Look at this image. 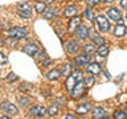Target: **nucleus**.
I'll return each mask as SVG.
<instances>
[{
    "mask_svg": "<svg viewBox=\"0 0 127 119\" xmlns=\"http://www.w3.org/2000/svg\"><path fill=\"white\" fill-rule=\"evenodd\" d=\"M17 13L24 19H29L32 16V8L28 3H20L17 4Z\"/></svg>",
    "mask_w": 127,
    "mask_h": 119,
    "instance_id": "obj_1",
    "label": "nucleus"
},
{
    "mask_svg": "<svg viewBox=\"0 0 127 119\" xmlns=\"http://www.w3.org/2000/svg\"><path fill=\"white\" fill-rule=\"evenodd\" d=\"M8 34H9V37H13L16 40L24 38L27 36V29L25 28H21V27H13L8 30Z\"/></svg>",
    "mask_w": 127,
    "mask_h": 119,
    "instance_id": "obj_2",
    "label": "nucleus"
},
{
    "mask_svg": "<svg viewBox=\"0 0 127 119\" xmlns=\"http://www.w3.org/2000/svg\"><path fill=\"white\" fill-rule=\"evenodd\" d=\"M0 109H1L4 113H7L8 115H17V113H19L17 107L11 102H3L1 105H0Z\"/></svg>",
    "mask_w": 127,
    "mask_h": 119,
    "instance_id": "obj_3",
    "label": "nucleus"
},
{
    "mask_svg": "<svg viewBox=\"0 0 127 119\" xmlns=\"http://www.w3.org/2000/svg\"><path fill=\"white\" fill-rule=\"evenodd\" d=\"M95 21H97L98 28H99V30H101V32H109V29H110V21L105 17V16H97Z\"/></svg>",
    "mask_w": 127,
    "mask_h": 119,
    "instance_id": "obj_4",
    "label": "nucleus"
},
{
    "mask_svg": "<svg viewBox=\"0 0 127 119\" xmlns=\"http://www.w3.org/2000/svg\"><path fill=\"white\" fill-rule=\"evenodd\" d=\"M83 91H85V82L81 81V82H77L74 86L73 91H71V97L73 98H78L81 97V95L83 94Z\"/></svg>",
    "mask_w": 127,
    "mask_h": 119,
    "instance_id": "obj_5",
    "label": "nucleus"
},
{
    "mask_svg": "<svg viewBox=\"0 0 127 119\" xmlns=\"http://www.w3.org/2000/svg\"><path fill=\"white\" fill-rule=\"evenodd\" d=\"M29 114L32 117H37V118H41L46 114V109L44 106H33L32 109L29 110Z\"/></svg>",
    "mask_w": 127,
    "mask_h": 119,
    "instance_id": "obj_6",
    "label": "nucleus"
},
{
    "mask_svg": "<svg viewBox=\"0 0 127 119\" xmlns=\"http://www.w3.org/2000/svg\"><path fill=\"white\" fill-rule=\"evenodd\" d=\"M65 48H66L67 53H70V54L77 53L78 49H79L78 42H77V41H74V40H69V41H67V42L65 44Z\"/></svg>",
    "mask_w": 127,
    "mask_h": 119,
    "instance_id": "obj_7",
    "label": "nucleus"
},
{
    "mask_svg": "<svg viewBox=\"0 0 127 119\" xmlns=\"http://www.w3.org/2000/svg\"><path fill=\"white\" fill-rule=\"evenodd\" d=\"M23 52L24 53H27L28 56H36L38 53V48L34 45V44H27V45H24V48H23Z\"/></svg>",
    "mask_w": 127,
    "mask_h": 119,
    "instance_id": "obj_8",
    "label": "nucleus"
},
{
    "mask_svg": "<svg viewBox=\"0 0 127 119\" xmlns=\"http://www.w3.org/2000/svg\"><path fill=\"white\" fill-rule=\"evenodd\" d=\"M75 34H77L78 38L86 40L87 37H89V29H87L85 25H79L77 29H75Z\"/></svg>",
    "mask_w": 127,
    "mask_h": 119,
    "instance_id": "obj_9",
    "label": "nucleus"
},
{
    "mask_svg": "<svg viewBox=\"0 0 127 119\" xmlns=\"http://www.w3.org/2000/svg\"><path fill=\"white\" fill-rule=\"evenodd\" d=\"M81 25V20H79V17H77V16H73V19L70 20L69 23V27H67V30L70 32V33H74L75 29Z\"/></svg>",
    "mask_w": 127,
    "mask_h": 119,
    "instance_id": "obj_10",
    "label": "nucleus"
},
{
    "mask_svg": "<svg viewBox=\"0 0 127 119\" xmlns=\"http://www.w3.org/2000/svg\"><path fill=\"white\" fill-rule=\"evenodd\" d=\"M93 118L94 119H105L106 118V111L103 107H95L93 110Z\"/></svg>",
    "mask_w": 127,
    "mask_h": 119,
    "instance_id": "obj_11",
    "label": "nucleus"
},
{
    "mask_svg": "<svg viewBox=\"0 0 127 119\" xmlns=\"http://www.w3.org/2000/svg\"><path fill=\"white\" fill-rule=\"evenodd\" d=\"M86 63H89V58H87L86 54H81L74 58V65L77 66H85Z\"/></svg>",
    "mask_w": 127,
    "mask_h": 119,
    "instance_id": "obj_12",
    "label": "nucleus"
},
{
    "mask_svg": "<svg viewBox=\"0 0 127 119\" xmlns=\"http://www.w3.org/2000/svg\"><path fill=\"white\" fill-rule=\"evenodd\" d=\"M87 73L97 75V74L101 73V66H99L98 63H89V65H87Z\"/></svg>",
    "mask_w": 127,
    "mask_h": 119,
    "instance_id": "obj_13",
    "label": "nucleus"
},
{
    "mask_svg": "<svg viewBox=\"0 0 127 119\" xmlns=\"http://www.w3.org/2000/svg\"><path fill=\"white\" fill-rule=\"evenodd\" d=\"M107 15H109V17H110V19L115 20V21L121 20V12H119L117 8H110V9L107 11Z\"/></svg>",
    "mask_w": 127,
    "mask_h": 119,
    "instance_id": "obj_14",
    "label": "nucleus"
},
{
    "mask_svg": "<svg viewBox=\"0 0 127 119\" xmlns=\"http://www.w3.org/2000/svg\"><path fill=\"white\" fill-rule=\"evenodd\" d=\"M114 34L117 36V37H122V36H125L126 34V27L123 25V24H118V25L114 28Z\"/></svg>",
    "mask_w": 127,
    "mask_h": 119,
    "instance_id": "obj_15",
    "label": "nucleus"
},
{
    "mask_svg": "<svg viewBox=\"0 0 127 119\" xmlns=\"http://www.w3.org/2000/svg\"><path fill=\"white\" fill-rule=\"evenodd\" d=\"M75 83H77V81L73 78V75H69V77L66 78V82H65V85H66V89H67V91H73V89H74V86H75Z\"/></svg>",
    "mask_w": 127,
    "mask_h": 119,
    "instance_id": "obj_16",
    "label": "nucleus"
},
{
    "mask_svg": "<svg viewBox=\"0 0 127 119\" xmlns=\"http://www.w3.org/2000/svg\"><path fill=\"white\" fill-rule=\"evenodd\" d=\"M75 15H77V7H74V5L67 7L66 9L64 11V16H65V17H73Z\"/></svg>",
    "mask_w": 127,
    "mask_h": 119,
    "instance_id": "obj_17",
    "label": "nucleus"
},
{
    "mask_svg": "<svg viewBox=\"0 0 127 119\" xmlns=\"http://www.w3.org/2000/svg\"><path fill=\"white\" fill-rule=\"evenodd\" d=\"M46 9V4L44 1H34V11L38 13H44Z\"/></svg>",
    "mask_w": 127,
    "mask_h": 119,
    "instance_id": "obj_18",
    "label": "nucleus"
},
{
    "mask_svg": "<svg viewBox=\"0 0 127 119\" xmlns=\"http://www.w3.org/2000/svg\"><path fill=\"white\" fill-rule=\"evenodd\" d=\"M60 71L57 70V69H53V70H50L49 73L46 74V78L49 79V81H56V79H58L60 78Z\"/></svg>",
    "mask_w": 127,
    "mask_h": 119,
    "instance_id": "obj_19",
    "label": "nucleus"
},
{
    "mask_svg": "<svg viewBox=\"0 0 127 119\" xmlns=\"http://www.w3.org/2000/svg\"><path fill=\"white\" fill-rule=\"evenodd\" d=\"M54 16H56V9H53V8H46L45 12H44V17L48 20H52Z\"/></svg>",
    "mask_w": 127,
    "mask_h": 119,
    "instance_id": "obj_20",
    "label": "nucleus"
},
{
    "mask_svg": "<svg viewBox=\"0 0 127 119\" xmlns=\"http://www.w3.org/2000/svg\"><path fill=\"white\" fill-rule=\"evenodd\" d=\"M89 110H90V105L89 103H85V105H81V106L77 107V114H79V115L86 114Z\"/></svg>",
    "mask_w": 127,
    "mask_h": 119,
    "instance_id": "obj_21",
    "label": "nucleus"
},
{
    "mask_svg": "<svg viewBox=\"0 0 127 119\" xmlns=\"http://www.w3.org/2000/svg\"><path fill=\"white\" fill-rule=\"evenodd\" d=\"M83 53H85L86 56H90V54L95 53L94 45H91V44H87V45H85V46H83Z\"/></svg>",
    "mask_w": 127,
    "mask_h": 119,
    "instance_id": "obj_22",
    "label": "nucleus"
},
{
    "mask_svg": "<svg viewBox=\"0 0 127 119\" xmlns=\"http://www.w3.org/2000/svg\"><path fill=\"white\" fill-rule=\"evenodd\" d=\"M71 75H73V78H74L77 82L83 81V74H82V71H81V70H74L73 73H71Z\"/></svg>",
    "mask_w": 127,
    "mask_h": 119,
    "instance_id": "obj_23",
    "label": "nucleus"
},
{
    "mask_svg": "<svg viewBox=\"0 0 127 119\" xmlns=\"http://www.w3.org/2000/svg\"><path fill=\"white\" fill-rule=\"evenodd\" d=\"M70 71H71V65L70 63H64V66H62V70H61V75H69L70 74Z\"/></svg>",
    "mask_w": 127,
    "mask_h": 119,
    "instance_id": "obj_24",
    "label": "nucleus"
},
{
    "mask_svg": "<svg viewBox=\"0 0 127 119\" xmlns=\"http://www.w3.org/2000/svg\"><path fill=\"white\" fill-rule=\"evenodd\" d=\"M57 113H58V106L57 105H50V107L48 109V114H49L50 117H54Z\"/></svg>",
    "mask_w": 127,
    "mask_h": 119,
    "instance_id": "obj_25",
    "label": "nucleus"
},
{
    "mask_svg": "<svg viewBox=\"0 0 127 119\" xmlns=\"http://www.w3.org/2000/svg\"><path fill=\"white\" fill-rule=\"evenodd\" d=\"M97 53L99 56H102V57H105V56H107V53H109V48H107L106 45H102V46H99V49Z\"/></svg>",
    "mask_w": 127,
    "mask_h": 119,
    "instance_id": "obj_26",
    "label": "nucleus"
},
{
    "mask_svg": "<svg viewBox=\"0 0 127 119\" xmlns=\"http://www.w3.org/2000/svg\"><path fill=\"white\" fill-rule=\"evenodd\" d=\"M93 41L95 42V45H98V46L105 45V44H103V42H105V40H103L102 37H99V36H97V34H95L94 37H93Z\"/></svg>",
    "mask_w": 127,
    "mask_h": 119,
    "instance_id": "obj_27",
    "label": "nucleus"
},
{
    "mask_svg": "<svg viewBox=\"0 0 127 119\" xmlns=\"http://www.w3.org/2000/svg\"><path fill=\"white\" fill-rule=\"evenodd\" d=\"M83 16H85L89 21H93V20H94V15H93V12H91L90 9H85V11H83Z\"/></svg>",
    "mask_w": 127,
    "mask_h": 119,
    "instance_id": "obj_28",
    "label": "nucleus"
},
{
    "mask_svg": "<svg viewBox=\"0 0 127 119\" xmlns=\"http://www.w3.org/2000/svg\"><path fill=\"white\" fill-rule=\"evenodd\" d=\"M114 119H126V114L121 110H117L114 113Z\"/></svg>",
    "mask_w": 127,
    "mask_h": 119,
    "instance_id": "obj_29",
    "label": "nucleus"
},
{
    "mask_svg": "<svg viewBox=\"0 0 127 119\" xmlns=\"http://www.w3.org/2000/svg\"><path fill=\"white\" fill-rule=\"evenodd\" d=\"M17 78H19V77H17L15 73H9V74L7 75V81H8V82H13V81H16Z\"/></svg>",
    "mask_w": 127,
    "mask_h": 119,
    "instance_id": "obj_30",
    "label": "nucleus"
},
{
    "mask_svg": "<svg viewBox=\"0 0 127 119\" xmlns=\"http://www.w3.org/2000/svg\"><path fill=\"white\" fill-rule=\"evenodd\" d=\"M7 62H8L7 56L4 54V53H1V52H0V65H5Z\"/></svg>",
    "mask_w": 127,
    "mask_h": 119,
    "instance_id": "obj_31",
    "label": "nucleus"
},
{
    "mask_svg": "<svg viewBox=\"0 0 127 119\" xmlns=\"http://www.w3.org/2000/svg\"><path fill=\"white\" fill-rule=\"evenodd\" d=\"M19 101H20V105H21V106H28V105H29V102H31L28 98H20Z\"/></svg>",
    "mask_w": 127,
    "mask_h": 119,
    "instance_id": "obj_32",
    "label": "nucleus"
},
{
    "mask_svg": "<svg viewBox=\"0 0 127 119\" xmlns=\"http://www.w3.org/2000/svg\"><path fill=\"white\" fill-rule=\"evenodd\" d=\"M31 89H33V86L29 85V83H25L24 86H20V90L21 91H27V90H31Z\"/></svg>",
    "mask_w": 127,
    "mask_h": 119,
    "instance_id": "obj_33",
    "label": "nucleus"
},
{
    "mask_svg": "<svg viewBox=\"0 0 127 119\" xmlns=\"http://www.w3.org/2000/svg\"><path fill=\"white\" fill-rule=\"evenodd\" d=\"M86 3H87L89 7H94V5H97V4L99 3V0H86Z\"/></svg>",
    "mask_w": 127,
    "mask_h": 119,
    "instance_id": "obj_34",
    "label": "nucleus"
},
{
    "mask_svg": "<svg viewBox=\"0 0 127 119\" xmlns=\"http://www.w3.org/2000/svg\"><path fill=\"white\" fill-rule=\"evenodd\" d=\"M93 83H94V77H89V78H86V79H85V85L91 86Z\"/></svg>",
    "mask_w": 127,
    "mask_h": 119,
    "instance_id": "obj_35",
    "label": "nucleus"
},
{
    "mask_svg": "<svg viewBox=\"0 0 127 119\" xmlns=\"http://www.w3.org/2000/svg\"><path fill=\"white\" fill-rule=\"evenodd\" d=\"M50 63H52V61H50L49 58H46L45 61H42V66H49Z\"/></svg>",
    "mask_w": 127,
    "mask_h": 119,
    "instance_id": "obj_36",
    "label": "nucleus"
},
{
    "mask_svg": "<svg viewBox=\"0 0 127 119\" xmlns=\"http://www.w3.org/2000/svg\"><path fill=\"white\" fill-rule=\"evenodd\" d=\"M64 119H75L74 115H71V114H66L65 117H64Z\"/></svg>",
    "mask_w": 127,
    "mask_h": 119,
    "instance_id": "obj_37",
    "label": "nucleus"
},
{
    "mask_svg": "<svg viewBox=\"0 0 127 119\" xmlns=\"http://www.w3.org/2000/svg\"><path fill=\"white\" fill-rule=\"evenodd\" d=\"M121 5L127 9V0H121Z\"/></svg>",
    "mask_w": 127,
    "mask_h": 119,
    "instance_id": "obj_38",
    "label": "nucleus"
},
{
    "mask_svg": "<svg viewBox=\"0 0 127 119\" xmlns=\"http://www.w3.org/2000/svg\"><path fill=\"white\" fill-rule=\"evenodd\" d=\"M0 45H4V40L3 38H0Z\"/></svg>",
    "mask_w": 127,
    "mask_h": 119,
    "instance_id": "obj_39",
    "label": "nucleus"
},
{
    "mask_svg": "<svg viewBox=\"0 0 127 119\" xmlns=\"http://www.w3.org/2000/svg\"><path fill=\"white\" fill-rule=\"evenodd\" d=\"M105 3H111V1H114V0H103Z\"/></svg>",
    "mask_w": 127,
    "mask_h": 119,
    "instance_id": "obj_40",
    "label": "nucleus"
},
{
    "mask_svg": "<svg viewBox=\"0 0 127 119\" xmlns=\"http://www.w3.org/2000/svg\"><path fill=\"white\" fill-rule=\"evenodd\" d=\"M52 1H53V0H45V1H44V3L46 4V3H52Z\"/></svg>",
    "mask_w": 127,
    "mask_h": 119,
    "instance_id": "obj_41",
    "label": "nucleus"
},
{
    "mask_svg": "<svg viewBox=\"0 0 127 119\" xmlns=\"http://www.w3.org/2000/svg\"><path fill=\"white\" fill-rule=\"evenodd\" d=\"M0 119H11V118H9V117H1Z\"/></svg>",
    "mask_w": 127,
    "mask_h": 119,
    "instance_id": "obj_42",
    "label": "nucleus"
},
{
    "mask_svg": "<svg viewBox=\"0 0 127 119\" xmlns=\"http://www.w3.org/2000/svg\"><path fill=\"white\" fill-rule=\"evenodd\" d=\"M125 114H126V118H127V107H126V111H125Z\"/></svg>",
    "mask_w": 127,
    "mask_h": 119,
    "instance_id": "obj_43",
    "label": "nucleus"
}]
</instances>
